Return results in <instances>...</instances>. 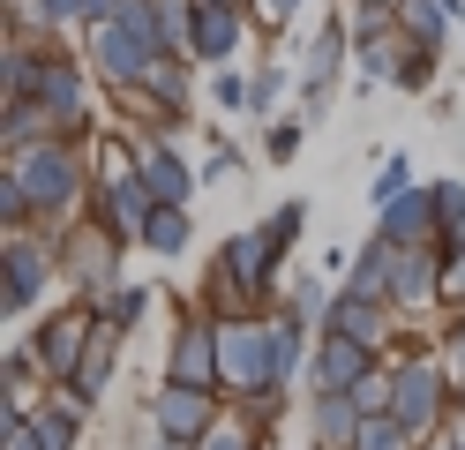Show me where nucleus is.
Wrapping results in <instances>:
<instances>
[{
	"label": "nucleus",
	"mask_w": 465,
	"mask_h": 450,
	"mask_svg": "<svg viewBox=\"0 0 465 450\" xmlns=\"http://www.w3.org/2000/svg\"><path fill=\"white\" fill-rule=\"evenodd\" d=\"M75 188V165L61 158V150H38V158H23V195L31 203H61Z\"/></svg>",
	"instance_id": "obj_1"
},
{
	"label": "nucleus",
	"mask_w": 465,
	"mask_h": 450,
	"mask_svg": "<svg viewBox=\"0 0 465 450\" xmlns=\"http://www.w3.org/2000/svg\"><path fill=\"white\" fill-rule=\"evenodd\" d=\"M232 30H241V23H232V0H195V45L203 53H225Z\"/></svg>",
	"instance_id": "obj_2"
},
{
	"label": "nucleus",
	"mask_w": 465,
	"mask_h": 450,
	"mask_svg": "<svg viewBox=\"0 0 465 450\" xmlns=\"http://www.w3.org/2000/svg\"><path fill=\"white\" fill-rule=\"evenodd\" d=\"M158 420H165V435H203L211 405H203L195 390H165V398H158Z\"/></svg>",
	"instance_id": "obj_3"
},
{
	"label": "nucleus",
	"mask_w": 465,
	"mask_h": 450,
	"mask_svg": "<svg viewBox=\"0 0 465 450\" xmlns=\"http://www.w3.org/2000/svg\"><path fill=\"white\" fill-rule=\"evenodd\" d=\"M428 210H435L428 195H413V203H391V218H383V233L398 240V248H413V233L428 240Z\"/></svg>",
	"instance_id": "obj_4"
},
{
	"label": "nucleus",
	"mask_w": 465,
	"mask_h": 450,
	"mask_svg": "<svg viewBox=\"0 0 465 450\" xmlns=\"http://www.w3.org/2000/svg\"><path fill=\"white\" fill-rule=\"evenodd\" d=\"M38 248H23V240H15V255H8V308H23V300H31L38 293Z\"/></svg>",
	"instance_id": "obj_5"
},
{
	"label": "nucleus",
	"mask_w": 465,
	"mask_h": 450,
	"mask_svg": "<svg viewBox=\"0 0 465 450\" xmlns=\"http://www.w3.org/2000/svg\"><path fill=\"white\" fill-rule=\"evenodd\" d=\"M428 405H435L428 375H420V368H405V375H398V420H405V428H413V420H428Z\"/></svg>",
	"instance_id": "obj_6"
},
{
	"label": "nucleus",
	"mask_w": 465,
	"mask_h": 450,
	"mask_svg": "<svg viewBox=\"0 0 465 450\" xmlns=\"http://www.w3.org/2000/svg\"><path fill=\"white\" fill-rule=\"evenodd\" d=\"M353 375H361V345L338 330V345L323 353V383H353Z\"/></svg>",
	"instance_id": "obj_7"
},
{
	"label": "nucleus",
	"mask_w": 465,
	"mask_h": 450,
	"mask_svg": "<svg viewBox=\"0 0 465 450\" xmlns=\"http://www.w3.org/2000/svg\"><path fill=\"white\" fill-rule=\"evenodd\" d=\"M173 375H188V383H203V375H211V338L173 345Z\"/></svg>",
	"instance_id": "obj_8"
},
{
	"label": "nucleus",
	"mask_w": 465,
	"mask_h": 450,
	"mask_svg": "<svg viewBox=\"0 0 465 450\" xmlns=\"http://www.w3.org/2000/svg\"><path fill=\"white\" fill-rule=\"evenodd\" d=\"M75 443V413H45L38 420V450H68Z\"/></svg>",
	"instance_id": "obj_9"
},
{
	"label": "nucleus",
	"mask_w": 465,
	"mask_h": 450,
	"mask_svg": "<svg viewBox=\"0 0 465 450\" xmlns=\"http://www.w3.org/2000/svg\"><path fill=\"white\" fill-rule=\"evenodd\" d=\"M151 195H165V203H173V195H188V173L173 165V158H151Z\"/></svg>",
	"instance_id": "obj_10"
},
{
	"label": "nucleus",
	"mask_w": 465,
	"mask_h": 450,
	"mask_svg": "<svg viewBox=\"0 0 465 450\" xmlns=\"http://www.w3.org/2000/svg\"><path fill=\"white\" fill-rule=\"evenodd\" d=\"M151 248H188V218L158 210V218H151Z\"/></svg>",
	"instance_id": "obj_11"
},
{
	"label": "nucleus",
	"mask_w": 465,
	"mask_h": 450,
	"mask_svg": "<svg viewBox=\"0 0 465 450\" xmlns=\"http://www.w3.org/2000/svg\"><path fill=\"white\" fill-rule=\"evenodd\" d=\"M113 218H128V225H135V218H143V195H135V188H128V180H113Z\"/></svg>",
	"instance_id": "obj_12"
},
{
	"label": "nucleus",
	"mask_w": 465,
	"mask_h": 450,
	"mask_svg": "<svg viewBox=\"0 0 465 450\" xmlns=\"http://www.w3.org/2000/svg\"><path fill=\"white\" fill-rule=\"evenodd\" d=\"M45 360H53V368H75V330H53V338H45Z\"/></svg>",
	"instance_id": "obj_13"
},
{
	"label": "nucleus",
	"mask_w": 465,
	"mask_h": 450,
	"mask_svg": "<svg viewBox=\"0 0 465 450\" xmlns=\"http://www.w3.org/2000/svg\"><path fill=\"white\" fill-rule=\"evenodd\" d=\"M143 315V293H113L105 300V323H135Z\"/></svg>",
	"instance_id": "obj_14"
},
{
	"label": "nucleus",
	"mask_w": 465,
	"mask_h": 450,
	"mask_svg": "<svg viewBox=\"0 0 465 450\" xmlns=\"http://www.w3.org/2000/svg\"><path fill=\"white\" fill-rule=\"evenodd\" d=\"M211 450H248V443H241V435H218V443H211Z\"/></svg>",
	"instance_id": "obj_15"
},
{
	"label": "nucleus",
	"mask_w": 465,
	"mask_h": 450,
	"mask_svg": "<svg viewBox=\"0 0 465 450\" xmlns=\"http://www.w3.org/2000/svg\"><path fill=\"white\" fill-rule=\"evenodd\" d=\"M271 8H293V0H271Z\"/></svg>",
	"instance_id": "obj_16"
}]
</instances>
